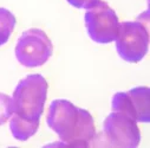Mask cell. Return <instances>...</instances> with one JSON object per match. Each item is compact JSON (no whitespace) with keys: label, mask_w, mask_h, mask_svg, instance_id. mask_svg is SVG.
<instances>
[{"label":"cell","mask_w":150,"mask_h":148,"mask_svg":"<svg viewBox=\"0 0 150 148\" xmlns=\"http://www.w3.org/2000/svg\"><path fill=\"white\" fill-rule=\"evenodd\" d=\"M47 125L66 146L86 147L96 136L92 116L66 100L51 103Z\"/></svg>","instance_id":"obj_1"},{"label":"cell","mask_w":150,"mask_h":148,"mask_svg":"<svg viewBox=\"0 0 150 148\" xmlns=\"http://www.w3.org/2000/svg\"><path fill=\"white\" fill-rule=\"evenodd\" d=\"M47 89V82L40 75H30L21 80L12 96L13 114L31 121H40Z\"/></svg>","instance_id":"obj_2"},{"label":"cell","mask_w":150,"mask_h":148,"mask_svg":"<svg viewBox=\"0 0 150 148\" xmlns=\"http://www.w3.org/2000/svg\"><path fill=\"white\" fill-rule=\"evenodd\" d=\"M53 51L52 43L46 33L39 28L26 30L17 42L16 57L18 62L27 68L45 64Z\"/></svg>","instance_id":"obj_3"},{"label":"cell","mask_w":150,"mask_h":148,"mask_svg":"<svg viewBox=\"0 0 150 148\" xmlns=\"http://www.w3.org/2000/svg\"><path fill=\"white\" fill-rule=\"evenodd\" d=\"M118 55L129 63H137L148 52L149 34L139 21H125L120 24L115 38Z\"/></svg>","instance_id":"obj_4"},{"label":"cell","mask_w":150,"mask_h":148,"mask_svg":"<svg viewBox=\"0 0 150 148\" xmlns=\"http://www.w3.org/2000/svg\"><path fill=\"white\" fill-rule=\"evenodd\" d=\"M85 26L90 38L93 42L106 44L115 41L120 21L115 11L106 3L98 0L86 11Z\"/></svg>","instance_id":"obj_5"},{"label":"cell","mask_w":150,"mask_h":148,"mask_svg":"<svg viewBox=\"0 0 150 148\" xmlns=\"http://www.w3.org/2000/svg\"><path fill=\"white\" fill-rule=\"evenodd\" d=\"M104 139L110 146L129 148L138 146L141 134L134 119L114 112L104 121Z\"/></svg>","instance_id":"obj_6"},{"label":"cell","mask_w":150,"mask_h":148,"mask_svg":"<svg viewBox=\"0 0 150 148\" xmlns=\"http://www.w3.org/2000/svg\"><path fill=\"white\" fill-rule=\"evenodd\" d=\"M112 110L123 113L136 122H149V89L138 87L125 92H117L112 97Z\"/></svg>","instance_id":"obj_7"},{"label":"cell","mask_w":150,"mask_h":148,"mask_svg":"<svg viewBox=\"0 0 150 148\" xmlns=\"http://www.w3.org/2000/svg\"><path fill=\"white\" fill-rule=\"evenodd\" d=\"M10 129L12 135L20 141H25L35 134L39 127V121H31L27 119H23L16 114H13L10 119Z\"/></svg>","instance_id":"obj_8"},{"label":"cell","mask_w":150,"mask_h":148,"mask_svg":"<svg viewBox=\"0 0 150 148\" xmlns=\"http://www.w3.org/2000/svg\"><path fill=\"white\" fill-rule=\"evenodd\" d=\"M14 26L16 17L13 16V13L6 9L0 7V46L8 41Z\"/></svg>","instance_id":"obj_9"},{"label":"cell","mask_w":150,"mask_h":148,"mask_svg":"<svg viewBox=\"0 0 150 148\" xmlns=\"http://www.w3.org/2000/svg\"><path fill=\"white\" fill-rule=\"evenodd\" d=\"M13 103L12 97L6 94L0 92V126L7 122L13 115Z\"/></svg>","instance_id":"obj_10"},{"label":"cell","mask_w":150,"mask_h":148,"mask_svg":"<svg viewBox=\"0 0 150 148\" xmlns=\"http://www.w3.org/2000/svg\"><path fill=\"white\" fill-rule=\"evenodd\" d=\"M67 1L74 6V7H78V9H90L91 6H93L98 0H67Z\"/></svg>","instance_id":"obj_11"}]
</instances>
